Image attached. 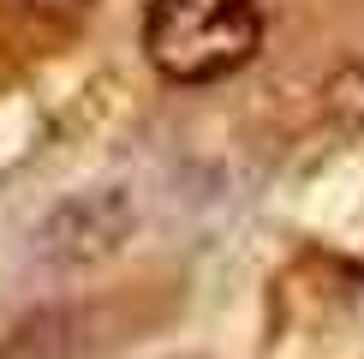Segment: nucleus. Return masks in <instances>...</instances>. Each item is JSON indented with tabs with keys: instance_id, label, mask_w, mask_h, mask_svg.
I'll return each mask as SVG.
<instances>
[{
	"instance_id": "1",
	"label": "nucleus",
	"mask_w": 364,
	"mask_h": 359,
	"mask_svg": "<svg viewBox=\"0 0 364 359\" xmlns=\"http://www.w3.org/2000/svg\"><path fill=\"white\" fill-rule=\"evenodd\" d=\"M263 48L257 0H149L144 54L168 84H215L251 66Z\"/></svg>"
}]
</instances>
